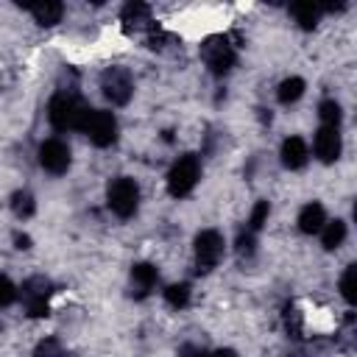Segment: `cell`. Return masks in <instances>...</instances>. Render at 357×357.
<instances>
[{
  "mask_svg": "<svg viewBox=\"0 0 357 357\" xmlns=\"http://www.w3.org/2000/svg\"><path fill=\"white\" fill-rule=\"evenodd\" d=\"M86 112H89V106L75 92H64V89L56 92L47 103V120L56 131H73V128L81 131Z\"/></svg>",
  "mask_w": 357,
  "mask_h": 357,
  "instance_id": "6da1fadb",
  "label": "cell"
},
{
  "mask_svg": "<svg viewBox=\"0 0 357 357\" xmlns=\"http://www.w3.org/2000/svg\"><path fill=\"white\" fill-rule=\"evenodd\" d=\"M198 178H201V159L195 153H184L173 162V167L167 173V192L173 198H184L195 190Z\"/></svg>",
  "mask_w": 357,
  "mask_h": 357,
  "instance_id": "7a4b0ae2",
  "label": "cell"
},
{
  "mask_svg": "<svg viewBox=\"0 0 357 357\" xmlns=\"http://www.w3.org/2000/svg\"><path fill=\"white\" fill-rule=\"evenodd\" d=\"M201 59H204V64H206L215 75H226V73L237 64V50H234V45L229 42V36L215 33V36L204 39V45H201Z\"/></svg>",
  "mask_w": 357,
  "mask_h": 357,
  "instance_id": "3957f363",
  "label": "cell"
},
{
  "mask_svg": "<svg viewBox=\"0 0 357 357\" xmlns=\"http://www.w3.org/2000/svg\"><path fill=\"white\" fill-rule=\"evenodd\" d=\"M106 204H109V209L117 218H123V220L131 218L137 212V206H139V187H137V181L128 178V176H117L109 184V190H106Z\"/></svg>",
  "mask_w": 357,
  "mask_h": 357,
  "instance_id": "277c9868",
  "label": "cell"
},
{
  "mask_svg": "<svg viewBox=\"0 0 357 357\" xmlns=\"http://www.w3.org/2000/svg\"><path fill=\"white\" fill-rule=\"evenodd\" d=\"M81 131L89 137L92 145L109 148V145L117 142V117L112 112H103V109H89L86 117H84Z\"/></svg>",
  "mask_w": 357,
  "mask_h": 357,
  "instance_id": "5b68a950",
  "label": "cell"
},
{
  "mask_svg": "<svg viewBox=\"0 0 357 357\" xmlns=\"http://www.w3.org/2000/svg\"><path fill=\"white\" fill-rule=\"evenodd\" d=\"M20 296L25 301V312L28 318H45L50 315V296H53V284L45 276H31L22 282Z\"/></svg>",
  "mask_w": 357,
  "mask_h": 357,
  "instance_id": "8992f818",
  "label": "cell"
},
{
  "mask_svg": "<svg viewBox=\"0 0 357 357\" xmlns=\"http://www.w3.org/2000/svg\"><path fill=\"white\" fill-rule=\"evenodd\" d=\"M100 92L112 106H126L134 95V81L126 67H106L100 73Z\"/></svg>",
  "mask_w": 357,
  "mask_h": 357,
  "instance_id": "52a82bcc",
  "label": "cell"
},
{
  "mask_svg": "<svg viewBox=\"0 0 357 357\" xmlns=\"http://www.w3.org/2000/svg\"><path fill=\"white\" fill-rule=\"evenodd\" d=\"M223 257V234L218 229H204L195 234V271L209 273Z\"/></svg>",
  "mask_w": 357,
  "mask_h": 357,
  "instance_id": "ba28073f",
  "label": "cell"
},
{
  "mask_svg": "<svg viewBox=\"0 0 357 357\" xmlns=\"http://www.w3.org/2000/svg\"><path fill=\"white\" fill-rule=\"evenodd\" d=\"M70 162H73V156H70V148H67L64 139H56V137H53V139H45V142L39 145V165H42L47 173L61 176V173H67Z\"/></svg>",
  "mask_w": 357,
  "mask_h": 357,
  "instance_id": "9c48e42d",
  "label": "cell"
},
{
  "mask_svg": "<svg viewBox=\"0 0 357 357\" xmlns=\"http://www.w3.org/2000/svg\"><path fill=\"white\" fill-rule=\"evenodd\" d=\"M312 151L315 156L324 162V165H332L340 159V151H343V139H340V131L337 128H329V126H321L315 131V139H312Z\"/></svg>",
  "mask_w": 357,
  "mask_h": 357,
  "instance_id": "30bf717a",
  "label": "cell"
},
{
  "mask_svg": "<svg viewBox=\"0 0 357 357\" xmlns=\"http://www.w3.org/2000/svg\"><path fill=\"white\" fill-rule=\"evenodd\" d=\"M120 22H123V28L128 31V33H139V31H156L153 28V20H151V6H145V3H126L123 6V11H120Z\"/></svg>",
  "mask_w": 357,
  "mask_h": 357,
  "instance_id": "8fae6325",
  "label": "cell"
},
{
  "mask_svg": "<svg viewBox=\"0 0 357 357\" xmlns=\"http://www.w3.org/2000/svg\"><path fill=\"white\" fill-rule=\"evenodd\" d=\"M159 282V271L151 262H137L131 268V296L134 298H145Z\"/></svg>",
  "mask_w": 357,
  "mask_h": 357,
  "instance_id": "7c38bea8",
  "label": "cell"
},
{
  "mask_svg": "<svg viewBox=\"0 0 357 357\" xmlns=\"http://www.w3.org/2000/svg\"><path fill=\"white\" fill-rule=\"evenodd\" d=\"M279 156H282V165L287 170H301L307 165V159H310V148H307V142L301 137H287L282 142Z\"/></svg>",
  "mask_w": 357,
  "mask_h": 357,
  "instance_id": "4fadbf2b",
  "label": "cell"
},
{
  "mask_svg": "<svg viewBox=\"0 0 357 357\" xmlns=\"http://www.w3.org/2000/svg\"><path fill=\"white\" fill-rule=\"evenodd\" d=\"M324 223H326V209L318 201H310V204L301 206V212H298V229L304 234H318L324 229Z\"/></svg>",
  "mask_w": 357,
  "mask_h": 357,
  "instance_id": "5bb4252c",
  "label": "cell"
},
{
  "mask_svg": "<svg viewBox=\"0 0 357 357\" xmlns=\"http://www.w3.org/2000/svg\"><path fill=\"white\" fill-rule=\"evenodd\" d=\"M28 11H31V17H33L39 25L50 28V25H56V22L61 20L64 6H61V3H36V6H28Z\"/></svg>",
  "mask_w": 357,
  "mask_h": 357,
  "instance_id": "9a60e30c",
  "label": "cell"
},
{
  "mask_svg": "<svg viewBox=\"0 0 357 357\" xmlns=\"http://www.w3.org/2000/svg\"><path fill=\"white\" fill-rule=\"evenodd\" d=\"M343 240H346V223L343 220H326L324 223V229H321V243H324V248L326 251H335V248H340L343 245Z\"/></svg>",
  "mask_w": 357,
  "mask_h": 357,
  "instance_id": "2e32d148",
  "label": "cell"
},
{
  "mask_svg": "<svg viewBox=\"0 0 357 357\" xmlns=\"http://www.w3.org/2000/svg\"><path fill=\"white\" fill-rule=\"evenodd\" d=\"M290 14L298 22V28H304V31H312L321 20V8L312 3H296V6H290Z\"/></svg>",
  "mask_w": 357,
  "mask_h": 357,
  "instance_id": "e0dca14e",
  "label": "cell"
},
{
  "mask_svg": "<svg viewBox=\"0 0 357 357\" xmlns=\"http://www.w3.org/2000/svg\"><path fill=\"white\" fill-rule=\"evenodd\" d=\"M304 89H307L304 78H298V75H290V78H284V81L279 84V89H276V98H279V103L290 106V103H296V100L304 95Z\"/></svg>",
  "mask_w": 357,
  "mask_h": 357,
  "instance_id": "ac0fdd59",
  "label": "cell"
},
{
  "mask_svg": "<svg viewBox=\"0 0 357 357\" xmlns=\"http://www.w3.org/2000/svg\"><path fill=\"white\" fill-rule=\"evenodd\" d=\"M282 324H284L287 337H293V340H298V337H301V332H304V318H301V312H298V307H296V304H284Z\"/></svg>",
  "mask_w": 357,
  "mask_h": 357,
  "instance_id": "d6986e66",
  "label": "cell"
},
{
  "mask_svg": "<svg viewBox=\"0 0 357 357\" xmlns=\"http://www.w3.org/2000/svg\"><path fill=\"white\" fill-rule=\"evenodd\" d=\"M11 212H14L20 220L31 218V215L36 212V201H33V195H31L28 190H17V192L11 195Z\"/></svg>",
  "mask_w": 357,
  "mask_h": 357,
  "instance_id": "ffe728a7",
  "label": "cell"
},
{
  "mask_svg": "<svg viewBox=\"0 0 357 357\" xmlns=\"http://www.w3.org/2000/svg\"><path fill=\"white\" fill-rule=\"evenodd\" d=\"M318 117H321V123H324V126L337 128V126H340V120H343V109H340V103H337V100L326 98V100H321V103H318Z\"/></svg>",
  "mask_w": 357,
  "mask_h": 357,
  "instance_id": "44dd1931",
  "label": "cell"
},
{
  "mask_svg": "<svg viewBox=\"0 0 357 357\" xmlns=\"http://www.w3.org/2000/svg\"><path fill=\"white\" fill-rule=\"evenodd\" d=\"M340 296L346 298V304L354 307V301H357V265L354 262L346 265V271L340 276Z\"/></svg>",
  "mask_w": 357,
  "mask_h": 357,
  "instance_id": "7402d4cb",
  "label": "cell"
},
{
  "mask_svg": "<svg viewBox=\"0 0 357 357\" xmlns=\"http://www.w3.org/2000/svg\"><path fill=\"white\" fill-rule=\"evenodd\" d=\"M165 301H167L170 307H176V310L187 307V304H190V284H187V282H178V284L165 287Z\"/></svg>",
  "mask_w": 357,
  "mask_h": 357,
  "instance_id": "603a6c76",
  "label": "cell"
},
{
  "mask_svg": "<svg viewBox=\"0 0 357 357\" xmlns=\"http://www.w3.org/2000/svg\"><path fill=\"white\" fill-rule=\"evenodd\" d=\"M268 212H271V206H268V201H257L254 204V209H251V215H248V231H259L265 223H268Z\"/></svg>",
  "mask_w": 357,
  "mask_h": 357,
  "instance_id": "cb8c5ba5",
  "label": "cell"
},
{
  "mask_svg": "<svg viewBox=\"0 0 357 357\" xmlns=\"http://www.w3.org/2000/svg\"><path fill=\"white\" fill-rule=\"evenodd\" d=\"M33 357H67V354H64V349H61V343L56 337H45V340L36 343Z\"/></svg>",
  "mask_w": 357,
  "mask_h": 357,
  "instance_id": "d4e9b609",
  "label": "cell"
},
{
  "mask_svg": "<svg viewBox=\"0 0 357 357\" xmlns=\"http://www.w3.org/2000/svg\"><path fill=\"white\" fill-rule=\"evenodd\" d=\"M17 296H20L17 284H14L8 276H3V273H0V310H3V307H8V304H14V301H17Z\"/></svg>",
  "mask_w": 357,
  "mask_h": 357,
  "instance_id": "484cf974",
  "label": "cell"
},
{
  "mask_svg": "<svg viewBox=\"0 0 357 357\" xmlns=\"http://www.w3.org/2000/svg\"><path fill=\"white\" fill-rule=\"evenodd\" d=\"M254 248H257V234L248 231V229L240 231V237H237V254H240V257H251Z\"/></svg>",
  "mask_w": 357,
  "mask_h": 357,
  "instance_id": "4316f807",
  "label": "cell"
},
{
  "mask_svg": "<svg viewBox=\"0 0 357 357\" xmlns=\"http://www.w3.org/2000/svg\"><path fill=\"white\" fill-rule=\"evenodd\" d=\"M178 357H209V354H206V349L201 343H184L178 349Z\"/></svg>",
  "mask_w": 357,
  "mask_h": 357,
  "instance_id": "83f0119b",
  "label": "cell"
},
{
  "mask_svg": "<svg viewBox=\"0 0 357 357\" xmlns=\"http://www.w3.org/2000/svg\"><path fill=\"white\" fill-rule=\"evenodd\" d=\"M14 245H17L20 251H28V248H31V237L22 234V231H14Z\"/></svg>",
  "mask_w": 357,
  "mask_h": 357,
  "instance_id": "f1b7e54d",
  "label": "cell"
},
{
  "mask_svg": "<svg viewBox=\"0 0 357 357\" xmlns=\"http://www.w3.org/2000/svg\"><path fill=\"white\" fill-rule=\"evenodd\" d=\"M209 357H237V351H234V349H218V351H212Z\"/></svg>",
  "mask_w": 357,
  "mask_h": 357,
  "instance_id": "f546056e",
  "label": "cell"
}]
</instances>
